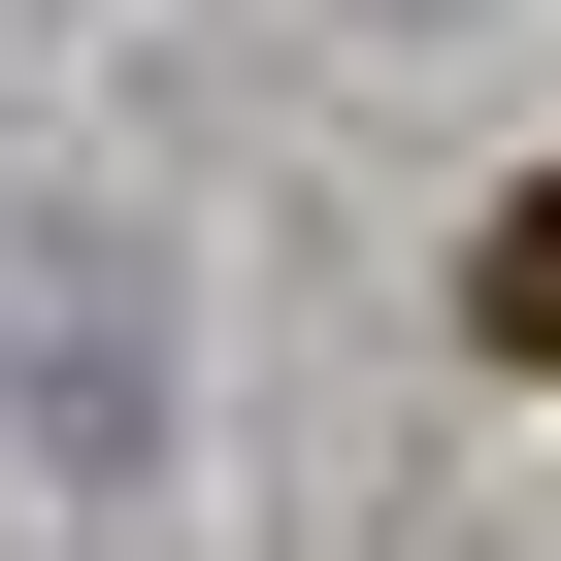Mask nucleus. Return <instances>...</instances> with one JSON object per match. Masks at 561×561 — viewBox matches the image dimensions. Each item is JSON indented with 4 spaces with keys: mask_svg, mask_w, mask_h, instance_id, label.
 <instances>
[{
    "mask_svg": "<svg viewBox=\"0 0 561 561\" xmlns=\"http://www.w3.org/2000/svg\"><path fill=\"white\" fill-rule=\"evenodd\" d=\"M462 298H495V364H561V165L495 198V264H462Z\"/></svg>",
    "mask_w": 561,
    "mask_h": 561,
    "instance_id": "nucleus-1",
    "label": "nucleus"
}]
</instances>
